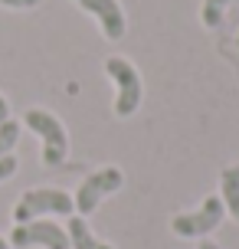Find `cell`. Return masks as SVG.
Instances as JSON below:
<instances>
[{
  "mask_svg": "<svg viewBox=\"0 0 239 249\" xmlns=\"http://www.w3.org/2000/svg\"><path fill=\"white\" fill-rule=\"evenodd\" d=\"M23 124L33 128L39 138H43V164L46 167H59L69 154V138H66L63 122L52 112H43V108H26Z\"/></svg>",
  "mask_w": 239,
  "mask_h": 249,
  "instance_id": "cell-3",
  "label": "cell"
},
{
  "mask_svg": "<svg viewBox=\"0 0 239 249\" xmlns=\"http://www.w3.org/2000/svg\"><path fill=\"white\" fill-rule=\"evenodd\" d=\"M220 200H223L226 213H233L239 220V164L223 167V174H220Z\"/></svg>",
  "mask_w": 239,
  "mask_h": 249,
  "instance_id": "cell-9",
  "label": "cell"
},
{
  "mask_svg": "<svg viewBox=\"0 0 239 249\" xmlns=\"http://www.w3.org/2000/svg\"><path fill=\"white\" fill-rule=\"evenodd\" d=\"M0 249H7V239H3V236H0Z\"/></svg>",
  "mask_w": 239,
  "mask_h": 249,
  "instance_id": "cell-16",
  "label": "cell"
},
{
  "mask_svg": "<svg viewBox=\"0 0 239 249\" xmlns=\"http://www.w3.org/2000/svg\"><path fill=\"white\" fill-rule=\"evenodd\" d=\"M13 171H17V158H13V154H3V158H0V180H7Z\"/></svg>",
  "mask_w": 239,
  "mask_h": 249,
  "instance_id": "cell-12",
  "label": "cell"
},
{
  "mask_svg": "<svg viewBox=\"0 0 239 249\" xmlns=\"http://www.w3.org/2000/svg\"><path fill=\"white\" fill-rule=\"evenodd\" d=\"M79 7L85 13H92L95 20L102 23V33L108 39H121L125 36V10L118 0H79Z\"/></svg>",
  "mask_w": 239,
  "mask_h": 249,
  "instance_id": "cell-7",
  "label": "cell"
},
{
  "mask_svg": "<svg viewBox=\"0 0 239 249\" xmlns=\"http://www.w3.org/2000/svg\"><path fill=\"white\" fill-rule=\"evenodd\" d=\"M20 131H23V124L7 118V122H0V158L3 154H10L17 148V141H20Z\"/></svg>",
  "mask_w": 239,
  "mask_h": 249,
  "instance_id": "cell-10",
  "label": "cell"
},
{
  "mask_svg": "<svg viewBox=\"0 0 239 249\" xmlns=\"http://www.w3.org/2000/svg\"><path fill=\"white\" fill-rule=\"evenodd\" d=\"M66 233H69V246H72V249H115V246H108V243L95 239V233H92L88 223H85V216H79V213L69 216Z\"/></svg>",
  "mask_w": 239,
  "mask_h": 249,
  "instance_id": "cell-8",
  "label": "cell"
},
{
  "mask_svg": "<svg viewBox=\"0 0 239 249\" xmlns=\"http://www.w3.org/2000/svg\"><path fill=\"white\" fill-rule=\"evenodd\" d=\"M3 7H13V10H30V7H39V0H0Z\"/></svg>",
  "mask_w": 239,
  "mask_h": 249,
  "instance_id": "cell-13",
  "label": "cell"
},
{
  "mask_svg": "<svg viewBox=\"0 0 239 249\" xmlns=\"http://www.w3.org/2000/svg\"><path fill=\"white\" fill-rule=\"evenodd\" d=\"M226 3H233V0H203V23L206 26H220Z\"/></svg>",
  "mask_w": 239,
  "mask_h": 249,
  "instance_id": "cell-11",
  "label": "cell"
},
{
  "mask_svg": "<svg viewBox=\"0 0 239 249\" xmlns=\"http://www.w3.org/2000/svg\"><path fill=\"white\" fill-rule=\"evenodd\" d=\"M13 249L26 246H43V249H72L69 246V233L52 220H30V223H17L10 233Z\"/></svg>",
  "mask_w": 239,
  "mask_h": 249,
  "instance_id": "cell-6",
  "label": "cell"
},
{
  "mask_svg": "<svg viewBox=\"0 0 239 249\" xmlns=\"http://www.w3.org/2000/svg\"><path fill=\"white\" fill-rule=\"evenodd\" d=\"M76 213V200L66 190L56 187H36L26 190L13 207V220L17 223H30V220H46V216H72Z\"/></svg>",
  "mask_w": 239,
  "mask_h": 249,
  "instance_id": "cell-1",
  "label": "cell"
},
{
  "mask_svg": "<svg viewBox=\"0 0 239 249\" xmlns=\"http://www.w3.org/2000/svg\"><path fill=\"white\" fill-rule=\"evenodd\" d=\"M105 72H108V79L118 89V95H115V115L118 118H131L141 108V99H144V82H141L138 69L125 56H108L105 59Z\"/></svg>",
  "mask_w": 239,
  "mask_h": 249,
  "instance_id": "cell-2",
  "label": "cell"
},
{
  "mask_svg": "<svg viewBox=\"0 0 239 249\" xmlns=\"http://www.w3.org/2000/svg\"><path fill=\"white\" fill-rule=\"evenodd\" d=\"M223 216H226L223 200L216 197V194H210L193 213H177L174 220H171V230H174L177 236H184V239L206 236V233H213L216 226L223 223Z\"/></svg>",
  "mask_w": 239,
  "mask_h": 249,
  "instance_id": "cell-5",
  "label": "cell"
},
{
  "mask_svg": "<svg viewBox=\"0 0 239 249\" xmlns=\"http://www.w3.org/2000/svg\"><path fill=\"white\" fill-rule=\"evenodd\" d=\"M121 184H125L121 167H99L95 174H88L85 180L79 184L76 197H72V200H76V213H79V216H92L108 194L121 190Z\"/></svg>",
  "mask_w": 239,
  "mask_h": 249,
  "instance_id": "cell-4",
  "label": "cell"
},
{
  "mask_svg": "<svg viewBox=\"0 0 239 249\" xmlns=\"http://www.w3.org/2000/svg\"><path fill=\"white\" fill-rule=\"evenodd\" d=\"M197 249H220V246H216L213 239H203V243H200V246H197Z\"/></svg>",
  "mask_w": 239,
  "mask_h": 249,
  "instance_id": "cell-15",
  "label": "cell"
},
{
  "mask_svg": "<svg viewBox=\"0 0 239 249\" xmlns=\"http://www.w3.org/2000/svg\"><path fill=\"white\" fill-rule=\"evenodd\" d=\"M7 118H10V102L0 95V122H7Z\"/></svg>",
  "mask_w": 239,
  "mask_h": 249,
  "instance_id": "cell-14",
  "label": "cell"
},
{
  "mask_svg": "<svg viewBox=\"0 0 239 249\" xmlns=\"http://www.w3.org/2000/svg\"><path fill=\"white\" fill-rule=\"evenodd\" d=\"M236 43H239V36H236Z\"/></svg>",
  "mask_w": 239,
  "mask_h": 249,
  "instance_id": "cell-17",
  "label": "cell"
}]
</instances>
